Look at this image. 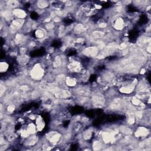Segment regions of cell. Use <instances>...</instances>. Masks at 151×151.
I'll return each mask as SVG.
<instances>
[{
	"label": "cell",
	"instance_id": "5b68a950",
	"mask_svg": "<svg viewBox=\"0 0 151 151\" xmlns=\"http://www.w3.org/2000/svg\"><path fill=\"white\" fill-rule=\"evenodd\" d=\"M88 29V28L87 24H83L82 22H79L75 24L73 30V34L75 35H80L86 33Z\"/></svg>",
	"mask_w": 151,
	"mask_h": 151
},
{
	"label": "cell",
	"instance_id": "ac0fdd59",
	"mask_svg": "<svg viewBox=\"0 0 151 151\" xmlns=\"http://www.w3.org/2000/svg\"><path fill=\"white\" fill-rule=\"evenodd\" d=\"M55 28V25L52 21L47 23H45L44 24V29L46 30V31H48V32H51L52 31H53Z\"/></svg>",
	"mask_w": 151,
	"mask_h": 151
},
{
	"label": "cell",
	"instance_id": "52a82bcc",
	"mask_svg": "<svg viewBox=\"0 0 151 151\" xmlns=\"http://www.w3.org/2000/svg\"><path fill=\"white\" fill-rule=\"evenodd\" d=\"M149 133L150 131L146 127L140 126L138 127L134 132V136L137 138H144L146 137Z\"/></svg>",
	"mask_w": 151,
	"mask_h": 151
},
{
	"label": "cell",
	"instance_id": "4fadbf2b",
	"mask_svg": "<svg viewBox=\"0 0 151 151\" xmlns=\"http://www.w3.org/2000/svg\"><path fill=\"white\" fill-rule=\"evenodd\" d=\"M51 5L50 2L45 0H39L36 2V6L37 9L44 10Z\"/></svg>",
	"mask_w": 151,
	"mask_h": 151
},
{
	"label": "cell",
	"instance_id": "30bf717a",
	"mask_svg": "<svg viewBox=\"0 0 151 151\" xmlns=\"http://www.w3.org/2000/svg\"><path fill=\"white\" fill-rule=\"evenodd\" d=\"M77 80L76 78V77H71L70 76H66L65 79V86H67L68 87L74 88L77 85Z\"/></svg>",
	"mask_w": 151,
	"mask_h": 151
},
{
	"label": "cell",
	"instance_id": "d6986e66",
	"mask_svg": "<svg viewBox=\"0 0 151 151\" xmlns=\"http://www.w3.org/2000/svg\"><path fill=\"white\" fill-rule=\"evenodd\" d=\"M9 68V64L6 61H1L0 63V71L1 73H5Z\"/></svg>",
	"mask_w": 151,
	"mask_h": 151
},
{
	"label": "cell",
	"instance_id": "8fae6325",
	"mask_svg": "<svg viewBox=\"0 0 151 151\" xmlns=\"http://www.w3.org/2000/svg\"><path fill=\"white\" fill-rule=\"evenodd\" d=\"M93 133V129L91 127H88L85 129V130L82 133L81 137L84 140L88 141L92 137Z\"/></svg>",
	"mask_w": 151,
	"mask_h": 151
},
{
	"label": "cell",
	"instance_id": "7402d4cb",
	"mask_svg": "<svg viewBox=\"0 0 151 151\" xmlns=\"http://www.w3.org/2000/svg\"><path fill=\"white\" fill-rule=\"evenodd\" d=\"M31 135V134L29 133V132L28 131L27 129H21V130L20 131V136L24 138V139H26L27 137H28L29 136Z\"/></svg>",
	"mask_w": 151,
	"mask_h": 151
},
{
	"label": "cell",
	"instance_id": "3957f363",
	"mask_svg": "<svg viewBox=\"0 0 151 151\" xmlns=\"http://www.w3.org/2000/svg\"><path fill=\"white\" fill-rule=\"evenodd\" d=\"M100 51L96 45H91L84 47L81 51V53L87 57H97Z\"/></svg>",
	"mask_w": 151,
	"mask_h": 151
},
{
	"label": "cell",
	"instance_id": "2e32d148",
	"mask_svg": "<svg viewBox=\"0 0 151 151\" xmlns=\"http://www.w3.org/2000/svg\"><path fill=\"white\" fill-rule=\"evenodd\" d=\"M103 146V142L102 140L97 139L94 140L93 143H92V148L93 150H101L102 149Z\"/></svg>",
	"mask_w": 151,
	"mask_h": 151
},
{
	"label": "cell",
	"instance_id": "44dd1931",
	"mask_svg": "<svg viewBox=\"0 0 151 151\" xmlns=\"http://www.w3.org/2000/svg\"><path fill=\"white\" fill-rule=\"evenodd\" d=\"M41 93L39 90H34L32 91V93L30 94V97L32 99H37L39 98L41 96Z\"/></svg>",
	"mask_w": 151,
	"mask_h": 151
},
{
	"label": "cell",
	"instance_id": "603a6c76",
	"mask_svg": "<svg viewBox=\"0 0 151 151\" xmlns=\"http://www.w3.org/2000/svg\"><path fill=\"white\" fill-rule=\"evenodd\" d=\"M17 138V136L15 135V134L13 133H8V136L6 137V140L8 142H13L15 141V139Z\"/></svg>",
	"mask_w": 151,
	"mask_h": 151
},
{
	"label": "cell",
	"instance_id": "8992f818",
	"mask_svg": "<svg viewBox=\"0 0 151 151\" xmlns=\"http://www.w3.org/2000/svg\"><path fill=\"white\" fill-rule=\"evenodd\" d=\"M106 32L98 28H94V29H93L92 31H91L90 37L94 41H97L103 40V38H104Z\"/></svg>",
	"mask_w": 151,
	"mask_h": 151
},
{
	"label": "cell",
	"instance_id": "ba28073f",
	"mask_svg": "<svg viewBox=\"0 0 151 151\" xmlns=\"http://www.w3.org/2000/svg\"><path fill=\"white\" fill-rule=\"evenodd\" d=\"M12 12L13 15L14 16L15 18H19V19H25L26 17H27V14L26 11L19 8H15L13 10H12Z\"/></svg>",
	"mask_w": 151,
	"mask_h": 151
},
{
	"label": "cell",
	"instance_id": "277c9868",
	"mask_svg": "<svg viewBox=\"0 0 151 151\" xmlns=\"http://www.w3.org/2000/svg\"><path fill=\"white\" fill-rule=\"evenodd\" d=\"M63 138L61 134L56 131H51L46 134V139L52 145L58 143Z\"/></svg>",
	"mask_w": 151,
	"mask_h": 151
},
{
	"label": "cell",
	"instance_id": "ffe728a7",
	"mask_svg": "<svg viewBox=\"0 0 151 151\" xmlns=\"http://www.w3.org/2000/svg\"><path fill=\"white\" fill-rule=\"evenodd\" d=\"M16 109V105L14 103H9L6 107V111L8 113H12Z\"/></svg>",
	"mask_w": 151,
	"mask_h": 151
},
{
	"label": "cell",
	"instance_id": "6da1fadb",
	"mask_svg": "<svg viewBox=\"0 0 151 151\" xmlns=\"http://www.w3.org/2000/svg\"><path fill=\"white\" fill-rule=\"evenodd\" d=\"M45 74V71L40 63H37L32 67L29 75L33 81H40Z\"/></svg>",
	"mask_w": 151,
	"mask_h": 151
},
{
	"label": "cell",
	"instance_id": "e0dca14e",
	"mask_svg": "<svg viewBox=\"0 0 151 151\" xmlns=\"http://www.w3.org/2000/svg\"><path fill=\"white\" fill-rule=\"evenodd\" d=\"M27 129L28 131L29 132V133L31 134H35V133H37V132H38L35 123H29L27 125Z\"/></svg>",
	"mask_w": 151,
	"mask_h": 151
},
{
	"label": "cell",
	"instance_id": "7c38bea8",
	"mask_svg": "<svg viewBox=\"0 0 151 151\" xmlns=\"http://www.w3.org/2000/svg\"><path fill=\"white\" fill-rule=\"evenodd\" d=\"M35 124L37 126V131L41 132L43 130L45 127V122L43 118L41 116H37L35 119Z\"/></svg>",
	"mask_w": 151,
	"mask_h": 151
},
{
	"label": "cell",
	"instance_id": "9a60e30c",
	"mask_svg": "<svg viewBox=\"0 0 151 151\" xmlns=\"http://www.w3.org/2000/svg\"><path fill=\"white\" fill-rule=\"evenodd\" d=\"M119 130L125 135H130L133 133L132 129L127 125H122L119 127Z\"/></svg>",
	"mask_w": 151,
	"mask_h": 151
},
{
	"label": "cell",
	"instance_id": "5bb4252c",
	"mask_svg": "<svg viewBox=\"0 0 151 151\" xmlns=\"http://www.w3.org/2000/svg\"><path fill=\"white\" fill-rule=\"evenodd\" d=\"M46 30L44 28H38L34 32V35L38 40H42L45 38L46 35Z\"/></svg>",
	"mask_w": 151,
	"mask_h": 151
},
{
	"label": "cell",
	"instance_id": "7a4b0ae2",
	"mask_svg": "<svg viewBox=\"0 0 151 151\" xmlns=\"http://www.w3.org/2000/svg\"><path fill=\"white\" fill-rule=\"evenodd\" d=\"M73 94L77 97H90L92 90L91 88L87 86H78L73 90Z\"/></svg>",
	"mask_w": 151,
	"mask_h": 151
},
{
	"label": "cell",
	"instance_id": "9c48e42d",
	"mask_svg": "<svg viewBox=\"0 0 151 151\" xmlns=\"http://www.w3.org/2000/svg\"><path fill=\"white\" fill-rule=\"evenodd\" d=\"M38 137L35 134H31L28 137L25 139V145L28 147H31L34 146L38 143Z\"/></svg>",
	"mask_w": 151,
	"mask_h": 151
}]
</instances>
